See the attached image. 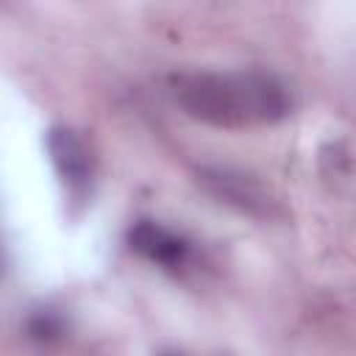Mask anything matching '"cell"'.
I'll return each instance as SVG.
<instances>
[{"label": "cell", "mask_w": 356, "mask_h": 356, "mask_svg": "<svg viewBox=\"0 0 356 356\" xmlns=\"http://www.w3.org/2000/svg\"><path fill=\"white\" fill-rule=\"evenodd\" d=\"M170 92L192 120L214 128L273 125L292 111L286 83L259 70L181 72L170 78Z\"/></svg>", "instance_id": "1"}, {"label": "cell", "mask_w": 356, "mask_h": 356, "mask_svg": "<svg viewBox=\"0 0 356 356\" xmlns=\"http://www.w3.org/2000/svg\"><path fill=\"white\" fill-rule=\"evenodd\" d=\"M197 184L214 195L220 203L250 214L256 220H273L281 214V206L275 195L250 172L236 170V167H200L197 170Z\"/></svg>", "instance_id": "2"}, {"label": "cell", "mask_w": 356, "mask_h": 356, "mask_svg": "<svg viewBox=\"0 0 356 356\" xmlns=\"http://www.w3.org/2000/svg\"><path fill=\"white\" fill-rule=\"evenodd\" d=\"M50 164L70 200H86L92 189V156L70 125H50L44 134Z\"/></svg>", "instance_id": "3"}, {"label": "cell", "mask_w": 356, "mask_h": 356, "mask_svg": "<svg viewBox=\"0 0 356 356\" xmlns=\"http://www.w3.org/2000/svg\"><path fill=\"white\" fill-rule=\"evenodd\" d=\"M128 245L134 253H139L142 259H147L170 273H178L181 267H186V261L192 256V245L178 231H172L150 217H142L128 228Z\"/></svg>", "instance_id": "4"}, {"label": "cell", "mask_w": 356, "mask_h": 356, "mask_svg": "<svg viewBox=\"0 0 356 356\" xmlns=\"http://www.w3.org/2000/svg\"><path fill=\"white\" fill-rule=\"evenodd\" d=\"M320 170H323L325 181L348 186L350 184V150H348V142L334 139V142L323 145V150H320Z\"/></svg>", "instance_id": "5"}, {"label": "cell", "mask_w": 356, "mask_h": 356, "mask_svg": "<svg viewBox=\"0 0 356 356\" xmlns=\"http://www.w3.org/2000/svg\"><path fill=\"white\" fill-rule=\"evenodd\" d=\"M67 331L64 317L56 309H39L28 317V337L36 342H56Z\"/></svg>", "instance_id": "6"}, {"label": "cell", "mask_w": 356, "mask_h": 356, "mask_svg": "<svg viewBox=\"0 0 356 356\" xmlns=\"http://www.w3.org/2000/svg\"><path fill=\"white\" fill-rule=\"evenodd\" d=\"M156 356H186V353H181V350H159Z\"/></svg>", "instance_id": "7"}]
</instances>
